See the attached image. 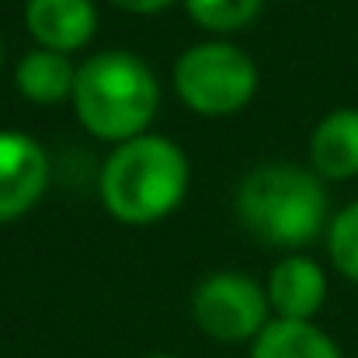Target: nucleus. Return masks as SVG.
Returning a JSON list of instances; mask_svg holds the SVG:
<instances>
[{
  "label": "nucleus",
  "instance_id": "nucleus-1",
  "mask_svg": "<svg viewBox=\"0 0 358 358\" xmlns=\"http://www.w3.org/2000/svg\"><path fill=\"white\" fill-rule=\"evenodd\" d=\"M105 209L129 227H146L174 213L188 192V157L164 136H136L112 150L98 181Z\"/></svg>",
  "mask_w": 358,
  "mask_h": 358
},
{
  "label": "nucleus",
  "instance_id": "nucleus-2",
  "mask_svg": "<svg viewBox=\"0 0 358 358\" xmlns=\"http://www.w3.org/2000/svg\"><path fill=\"white\" fill-rule=\"evenodd\" d=\"M160 84L153 70L132 52H98L77 66L73 112L80 125L108 143H125L146 132L157 115Z\"/></svg>",
  "mask_w": 358,
  "mask_h": 358
},
{
  "label": "nucleus",
  "instance_id": "nucleus-3",
  "mask_svg": "<svg viewBox=\"0 0 358 358\" xmlns=\"http://www.w3.org/2000/svg\"><path fill=\"white\" fill-rule=\"evenodd\" d=\"M237 220L271 247H303L327 223L324 181L296 164L254 167L237 188Z\"/></svg>",
  "mask_w": 358,
  "mask_h": 358
},
{
  "label": "nucleus",
  "instance_id": "nucleus-4",
  "mask_svg": "<svg viewBox=\"0 0 358 358\" xmlns=\"http://www.w3.org/2000/svg\"><path fill=\"white\" fill-rule=\"evenodd\" d=\"M174 91L199 115H234L257 91V66L234 42H199L174 63Z\"/></svg>",
  "mask_w": 358,
  "mask_h": 358
},
{
  "label": "nucleus",
  "instance_id": "nucleus-5",
  "mask_svg": "<svg viewBox=\"0 0 358 358\" xmlns=\"http://www.w3.org/2000/svg\"><path fill=\"white\" fill-rule=\"evenodd\" d=\"M268 292L243 271H216L192 296V317L213 341H247L268 324Z\"/></svg>",
  "mask_w": 358,
  "mask_h": 358
},
{
  "label": "nucleus",
  "instance_id": "nucleus-6",
  "mask_svg": "<svg viewBox=\"0 0 358 358\" xmlns=\"http://www.w3.org/2000/svg\"><path fill=\"white\" fill-rule=\"evenodd\" d=\"M49 185L45 150L14 129H0V223L24 216Z\"/></svg>",
  "mask_w": 358,
  "mask_h": 358
},
{
  "label": "nucleus",
  "instance_id": "nucleus-7",
  "mask_svg": "<svg viewBox=\"0 0 358 358\" xmlns=\"http://www.w3.org/2000/svg\"><path fill=\"white\" fill-rule=\"evenodd\" d=\"M24 24L42 49L66 56L94 38L98 10L94 0H28Z\"/></svg>",
  "mask_w": 358,
  "mask_h": 358
},
{
  "label": "nucleus",
  "instance_id": "nucleus-8",
  "mask_svg": "<svg viewBox=\"0 0 358 358\" xmlns=\"http://www.w3.org/2000/svg\"><path fill=\"white\" fill-rule=\"evenodd\" d=\"M268 306L282 320H313V313L324 306L327 278L317 261L310 257H282L268 275Z\"/></svg>",
  "mask_w": 358,
  "mask_h": 358
},
{
  "label": "nucleus",
  "instance_id": "nucleus-9",
  "mask_svg": "<svg viewBox=\"0 0 358 358\" xmlns=\"http://www.w3.org/2000/svg\"><path fill=\"white\" fill-rule=\"evenodd\" d=\"M310 160L320 178L348 181L358 174V108H338L313 129Z\"/></svg>",
  "mask_w": 358,
  "mask_h": 358
},
{
  "label": "nucleus",
  "instance_id": "nucleus-10",
  "mask_svg": "<svg viewBox=\"0 0 358 358\" xmlns=\"http://www.w3.org/2000/svg\"><path fill=\"white\" fill-rule=\"evenodd\" d=\"M250 358H341L338 345L313 320H271L254 338Z\"/></svg>",
  "mask_w": 358,
  "mask_h": 358
},
{
  "label": "nucleus",
  "instance_id": "nucleus-11",
  "mask_svg": "<svg viewBox=\"0 0 358 358\" xmlns=\"http://www.w3.org/2000/svg\"><path fill=\"white\" fill-rule=\"evenodd\" d=\"M73 80H77V70L70 66V59L63 52H49V49L28 52L14 70V84H17L21 98H28L35 105H59V101L73 98Z\"/></svg>",
  "mask_w": 358,
  "mask_h": 358
},
{
  "label": "nucleus",
  "instance_id": "nucleus-12",
  "mask_svg": "<svg viewBox=\"0 0 358 358\" xmlns=\"http://www.w3.org/2000/svg\"><path fill=\"white\" fill-rule=\"evenodd\" d=\"M188 17L209 31H237L250 24L261 10V0H185Z\"/></svg>",
  "mask_w": 358,
  "mask_h": 358
},
{
  "label": "nucleus",
  "instance_id": "nucleus-13",
  "mask_svg": "<svg viewBox=\"0 0 358 358\" xmlns=\"http://www.w3.org/2000/svg\"><path fill=\"white\" fill-rule=\"evenodd\" d=\"M327 250H331L334 268L345 278L358 282V202L334 216V223L327 230Z\"/></svg>",
  "mask_w": 358,
  "mask_h": 358
},
{
  "label": "nucleus",
  "instance_id": "nucleus-14",
  "mask_svg": "<svg viewBox=\"0 0 358 358\" xmlns=\"http://www.w3.org/2000/svg\"><path fill=\"white\" fill-rule=\"evenodd\" d=\"M122 10H132V14H157L164 7H171L174 0H115Z\"/></svg>",
  "mask_w": 358,
  "mask_h": 358
},
{
  "label": "nucleus",
  "instance_id": "nucleus-15",
  "mask_svg": "<svg viewBox=\"0 0 358 358\" xmlns=\"http://www.w3.org/2000/svg\"><path fill=\"white\" fill-rule=\"evenodd\" d=\"M150 358H174V355H150Z\"/></svg>",
  "mask_w": 358,
  "mask_h": 358
},
{
  "label": "nucleus",
  "instance_id": "nucleus-16",
  "mask_svg": "<svg viewBox=\"0 0 358 358\" xmlns=\"http://www.w3.org/2000/svg\"><path fill=\"white\" fill-rule=\"evenodd\" d=\"M0 59H3V42H0Z\"/></svg>",
  "mask_w": 358,
  "mask_h": 358
}]
</instances>
